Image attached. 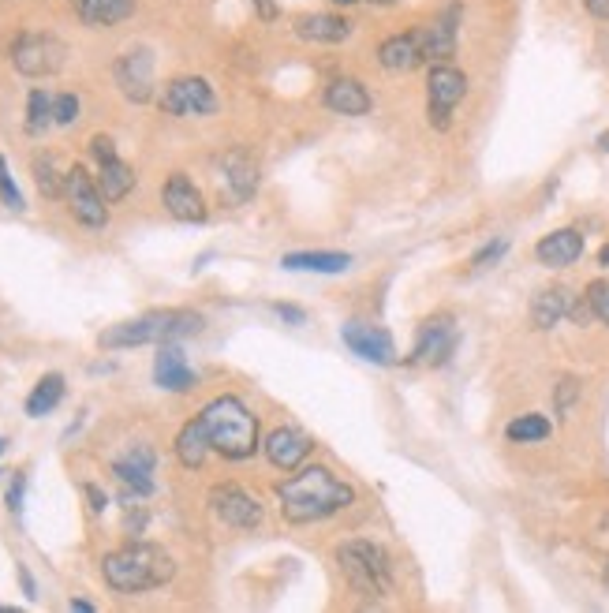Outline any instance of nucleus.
Here are the masks:
<instances>
[{
  "mask_svg": "<svg viewBox=\"0 0 609 613\" xmlns=\"http://www.w3.org/2000/svg\"><path fill=\"white\" fill-rule=\"evenodd\" d=\"M277 498H281V516L288 524H314V520H329L333 513L348 509L355 501V490L340 483L329 468H303L277 486Z\"/></svg>",
  "mask_w": 609,
  "mask_h": 613,
  "instance_id": "nucleus-1",
  "label": "nucleus"
},
{
  "mask_svg": "<svg viewBox=\"0 0 609 613\" xmlns=\"http://www.w3.org/2000/svg\"><path fill=\"white\" fill-rule=\"evenodd\" d=\"M105 584L120 591V595H142V591H157L176 576V561L169 550H161L154 542H128L101 561Z\"/></svg>",
  "mask_w": 609,
  "mask_h": 613,
  "instance_id": "nucleus-2",
  "label": "nucleus"
},
{
  "mask_svg": "<svg viewBox=\"0 0 609 613\" xmlns=\"http://www.w3.org/2000/svg\"><path fill=\"white\" fill-rule=\"evenodd\" d=\"M210 449L225 460H247L258 453V415L240 397H217L199 412Z\"/></svg>",
  "mask_w": 609,
  "mask_h": 613,
  "instance_id": "nucleus-3",
  "label": "nucleus"
},
{
  "mask_svg": "<svg viewBox=\"0 0 609 613\" xmlns=\"http://www.w3.org/2000/svg\"><path fill=\"white\" fill-rule=\"evenodd\" d=\"M202 314L184 311V307H172V311H150L142 318L109 326L98 337V344L105 352H120V348H139V344H169V341H184L202 333Z\"/></svg>",
  "mask_w": 609,
  "mask_h": 613,
  "instance_id": "nucleus-4",
  "label": "nucleus"
},
{
  "mask_svg": "<svg viewBox=\"0 0 609 613\" xmlns=\"http://www.w3.org/2000/svg\"><path fill=\"white\" fill-rule=\"evenodd\" d=\"M337 565L344 572V580L367 595V599H382L393 591V565H389V554L382 546H374L367 539H352L344 542L337 550Z\"/></svg>",
  "mask_w": 609,
  "mask_h": 613,
  "instance_id": "nucleus-5",
  "label": "nucleus"
},
{
  "mask_svg": "<svg viewBox=\"0 0 609 613\" xmlns=\"http://www.w3.org/2000/svg\"><path fill=\"white\" fill-rule=\"evenodd\" d=\"M468 94V75L453 68V64H430L426 75V116H430V128L449 131L453 124V109Z\"/></svg>",
  "mask_w": 609,
  "mask_h": 613,
  "instance_id": "nucleus-6",
  "label": "nucleus"
},
{
  "mask_svg": "<svg viewBox=\"0 0 609 613\" xmlns=\"http://www.w3.org/2000/svg\"><path fill=\"white\" fill-rule=\"evenodd\" d=\"M68 60V45L53 38V34H38L27 30L12 42V64L19 75L27 79H45V75H57Z\"/></svg>",
  "mask_w": 609,
  "mask_h": 613,
  "instance_id": "nucleus-7",
  "label": "nucleus"
},
{
  "mask_svg": "<svg viewBox=\"0 0 609 613\" xmlns=\"http://www.w3.org/2000/svg\"><path fill=\"white\" fill-rule=\"evenodd\" d=\"M64 199H68V210L79 225H86V229H105V225H109V202L101 195L98 180H94L83 165H71L68 169Z\"/></svg>",
  "mask_w": 609,
  "mask_h": 613,
  "instance_id": "nucleus-8",
  "label": "nucleus"
},
{
  "mask_svg": "<svg viewBox=\"0 0 609 613\" xmlns=\"http://www.w3.org/2000/svg\"><path fill=\"white\" fill-rule=\"evenodd\" d=\"M161 113L169 116H210L217 113V94L213 86L199 75H184V79H172L161 94H157Z\"/></svg>",
  "mask_w": 609,
  "mask_h": 613,
  "instance_id": "nucleus-9",
  "label": "nucleus"
},
{
  "mask_svg": "<svg viewBox=\"0 0 609 613\" xmlns=\"http://www.w3.org/2000/svg\"><path fill=\"white\" fill-rule=\"evenodd\" d=\"M113 79L120 94L135 105H146L154 98V53L150 49H128L113 64Z\"/></svg>",
  "mask_w": 609,
  "mask_h": 613,
  "instance_id": "nucleus-10",
  "label": "nucleus"
},
{
  "mask_svg": "<svg viewBox=\"0 0 609 613\" xmlns=\"http://www.w3.org/2000/svg\"><path fill=\"white\" fill-rule=\"evenodd\" d=\"M210 509L213 516L228 524V528H240V531H251L262 524V505H258L243 486L236 483H217L210 490Z\"/></svg>",
  "mask_w": 609,
  "mask_h": 613,
  "instance_id": "nucleus-11",
  "label": "nucleus"
},
{
  "mask_svg": "<svg viewBox=\"0 0 609 613\" xmlns=\"http://www.w3.org/2000/svg\"><path fill=\"white\" fill-rule=\"evenodd\" d=\"M456 23H460V4H449V8H445L434 23L415 27L423 64H449V60H453V53H456Z\"/></svg>",
  "mask_w": 609,
  "mask_h": 613,
  "instance_id": "nucleus-12",
  "label": "nucleus"
},
{
  "mask_svg": "<svg viewBox=\"0 0 609 613\" xmlns=\"http://www.w3.org/2000/svg\"><path fill=\"white\" fill-rule=\"evenodd\" d=\"M453 348H456V322L449 318V314H438V318L423 322V329H419V341H415V352L408 356V363L441 367V363H449Z\"/></svg>",
  "mask_w": 609,
  "mask_h": 613,
  "instance_id": "nucleus-13",
  "label": "nucleus"
},
{
  "mask_svg": "<svg viewBox=\"0 0 609 613\" xmlns=\"http://www.w3.org/2000/svg\"><path fill=\"white\" fill-rule=\"evenodd\" d=\"M154 464L157 453L150 445H131L124 457L113 460V475L128 486V498H150L154 494Z\"/></svg>",
  "mask_w": 609,
  "mask_h": 613,
  "instance_id": "nucleus-14",
  "label": "nucleus"
},
{
  "mask_svg": "<svg viewBox=\"0 0 609 613\" xmlns=\"http://www.w3.org/2000/svg\"><path fill=\"white\" fill-rule=\"evenodd\" d=\"M161 202L176 221H187V225H202L206 221V202H202V191L191 184L187 172H172L165 187H161Z\"/></svg>",
  "mask_w": 609,
  "mask_h": 613,
  "instance_id": "nucleus-15",
  "label": "nucleus"
},
{
  "mask_svg": "<svg viewBox=\"0 0 609 613\" xmlns=\"http://www.w3.org/2000/svg\"><path fill=\"white\" fill-rule=\"evenodd\" d=\"M340 341L352 348L359 359L367 363H397V348H393V337L378 326H363V322H348L340 329Z\"/></svg>",
  "mask_w": 609,
  "mask_h": 613,
  "instance_id": "nucleus-16",
  "label": "nucleus"
},
{
  "mask_svg": "<svg viewBox=\"0 0 609 613\" xmlns=\"http://www.w3.org/2000/svg\"><path fill=\"white\" fill-rule=\"evenodd\" d=\"M262 449H266V460H270L273 468L296 471L299 464L314 453V442L299 427H277L270 438L262 442Z\"/></svg>",
  "mask_w": 609,
  "mask_h": 613,
  "instance_id": "nucleus-17",
  "label": "nucleus"
},
{
  "mask_svg": "<svg viewBox=\"0 0 609 613\" xmlns=\"http://www.w3.org/2000/svg\"><path fill=\"white\" fill-rule=\"evenodd\" d=\"M154 382L161 385L165 393H187V389H195V382H199V374L191 371V363L184 359V352H180V344L176 341L157 344Z\"/></svg>",
  "mask_w": 609,
  "mask_h": 613,
  "instance_id": "nucleus-18",
  "label": "nucleus"
},
{
  "mask_svg": "<svg viewBox=\"0 0 609 613\" xmlns=\"http://www.w3.org/2000/svg\"><path fill=\"white\" fill-rule=\"evenodd\" d=\"M296 38L311 45H340L352 38V23L337 12H307L296 15Z\"/></svg>",
  "mask_w": 609,
  "mask_h": 613,
  "instance_id": "nucleus-19",
  "label": "nucleus"
},
{
  "mask_svg": "<svg viewBox=\"0 0 609 613\" xmlns=\"http://www.w3.org/2000/svg\"><path fill=\"white\" fill-rule=\"evenodd\" d=\"M221 184H225V199L228 202H247L258 191V165L251 161V154L243 150H232V154L221 161Z\"/></svg>",
  "mask_w": 609,
  "mask_h": 613,
  "instance_id": "nucleus-20",
  "label": "nucleus"
},
{
  "mask_svg": "<svg viewBox=\"0 0 609 613\" xmlns=\"http://www.w3.org/2000/svg\"><path fill=\"white\" fill-rule=\"evenodd\" d=\"M583 255V236L576 229H557L550 236H542L539 247H535V258L550 270H565L572 262H580Z\"/></svg>",
  "mask_w": 609,
  "mask_h": 613,
  "instance_id": "nucleus-21",
  "label": "nucleus"
},
{
  "mask_svg": "<svg viewBox=\"0 0 609 613\" xmlns=\"http://www.w3.org/2000/svg\"><path fill=\"white\" fill-rule=\"evenodd\" d=\"M378 60H382L385 72H415L423 64V53H419V38L415 30H404V34H393L378 45Z\"/></svg>",
  "mask_w": 609,
  "mask_h": 613,
  "instance_id": "nucleus-22",
  "label": "nucleus"
},
{
  "mask_svg": "<svg viewBox=\"0 0 609 613\" xmlns=\"http://www.w3.org/2000/svg\"><path fill=\"white\" fill-rule=\"evenodd\" d=\"M370 105L374 101L359 79H333L326 86V109H333L337 116H367Z\"/></svg>",
  "mask_w": 609,
  "mask_h": 613,
  "instance_id": "nucleus-23",
  "label": "nucleus"
},
{
  "mask_svg": "<svg viewBox=\"0 0 609 613\" xmlns=\"http://www.w3.org/2000/svg\"><path fill=\"white\" fill-rule=\"evenodd\" d=\"M284 270H303V273H344L352 266L348 251H292L281 258Z\"/></svg>",
  "mask_w": 609,
  "mask_h": 613,
  "instance_id": "nucleus-24",
  "label": "nucleus"
},
{
  "mask_svg": "<svg viewBox=\"0 0 609 613\" xmlns=\"http://www.w3.org/2000/svg\"><path fill=\"white\" fill-rule=\"evenodd\" d=\"M75 12L86 27H116L135 12V0H75Z\"/></svg>",
  "mask_w": 609,
  "mask_h": 613,
  "instance_id": "nucleus-25",
  "label": "nucleus"
},
{
  "mask_svg": "<svg viewBox=\"0 0 609 613\" xmlns=\"http://www.w3.org/2000/svg\"><path fill=\"white\" fill-rule=\"evenodd\" d=\"M572 292L568 288H542L531 303V322L539 329H553L565 314H572Z\"/></svg>",
  "mask_w": 609,
  "mask_h": 613,
  "instance_id": "nucleus-26",
  "label": "nucleus"
},
{
  "mask_svg": "<svg viewBox=\"0 0 609 613\" xmlns=\"http://www.w3.org/2000/svg\"><path fill=\"white\" fill-rule=\"evenodd\" d=\"M210 453L213 449H210V438H206V427H202V419L195 415V419L176 434V457H180L184 468H202Z\"/></svg>",
  "mask_w": 609,
  "mask_h": 613,
  "instance_id": "nucleus-27",
  "label": "nucleus"
},
{
  "mask_svg": "<svg viewBox=\"0 0 609 613\" xmlns=\"http://www.w3.org/2000/svg\"><path fill=\"white\" fill-rule=\"evenodd\" d=\"M98 187H101V195H105V202L128 199L131 187H135V169L124 165L120 157H116V161H105L98 169Z\"/></svg>",
  "mask_w": 609,
  "mask_h": 613,
  "instance_id": "nucleus-28",
  "label": "nucleus"
},
{
  "mask_svg": "<svg viewBox=\"0 0 609 613\" xmlns=\"http://www.w3.org/2000/svg\"><path fill=\"white\" fill-rule=\"evenodd\" d=\"M64 400V374H45L42 382L34 385V393L27 397V415L30 419H42Z\"/></svg>",
  "mask_w": 609,
  "mask_h": 613,
  "instance_id": "nucleus-29",
  "label": "nucleus"
},
{
  "mask_svg": "<svg viewBox=\"0 0 609 613\" xmlns=\"http://www.w3.org/2000/svg\"><path fill=\"white\" fill-rule=\"evenodd\" d=\"M550 419L539 412H527L520 419H512L509 427H505V438L509 442H520V445H531V442H546L550 438Z\"/></svg>",
  "mask_w": 609,
  "mask_h": 613,
  "instance_id": "nucleus-30",
  "label": "nucleus"
},
{
  "mask_svg": "<svg viewBox=\"0 0 609 613\" xmlns=\"http://www.w3.org/2000/svg\"><path fill=\"white\" fill-rule=\"evenodd\" d=\"M34 184L42 191L45 199H60L64 195V184H68V172L57 169V157H34Z\"/></svg>",
  "mask_w": 609,
  "mask_h": 613,
  "instance_id": "nucleus-31",
  "label": "nucleus"
},
{
  "mask_svg": "<svg viewBox=\"0 0 609 613\" xmlns=\"http://www.w3.org/2000/svg\"><path fill=\"white\" fill-rule=\"evenodd\" d=\"M49 124H57L53 120V94H45L42 86H34L27 98V131L30 135H42V131H49Z\"/></svg>",
  "mask_w": 609,
  "mask_h": 613,
  "instance_id": "nucleus-32",
  "label": "nucleus"
},
{
  "mask_svg": "<svg viewBox=\"0 0 609 613\" xmlns=\"http://www.w3.org/2000/svg\"><path fill=\"white\" fill-rule=\"evenodd\" d=\"M0 202H4L8 210H27V202H23V191L15 187L12 169H8V161H4V157H0Z\"/></svg>",
  "mask_w": 609,
  "mask_h": 613,
  "instance_id": "nucleus-33",
  "label": "nucleus"
},
{
  "mask_svg": "<svg viewBox=\"0 0 609 613\" xmlns=\"http://www.w3.org/2000/svg\"><path fill=\"white\" fill-rule=\"evenodd\" d=\"M583 300L591 303V314H595L598 322H606L609 326V281H591Z\"/></svg>",
  "mask_w": 609,
  "mask_h": 613,
  "instance_id": "nucleus-34",
  "label": "nucleus"
},
{
  "mask_svg": "<svg viewBox=\"0 0 609 613\" xmlns=\"http://www.w3.org/2000/svg\"><path fill=\"white\" fill-rule=\"evenodd\" d=\"M53 120L60 128H68L79 120V98L75 94H53Z\"/></svg>",
  "mask_w": 609,
  "mask_h": 613,
  "instance_id": "nucleus-35",
  "label": "nucleus"
},
{
  "mask_svg": "<svg viewBox=\"0 0 609 613\" xmlns=\"http://www.w3.org/2000/svg\"><path fill=\"white\" fill-rule=\"evenodd\" d=\"M505 251H509V240H490L479 251V255L471 258V266H475V270H486V266H494V262L505 255Z\"/></svg>",
  "mask_w": 609,
  "mask_h": 613,
  "instance_id": "nucleus-36",
  "label": "nucleus"
},
{
  "mask_svg": "<svg viewBox=\"0 0 609 613\" xmlns=\"http://www.w3.org/2000/svg\"><path fill=\"white\" fill-rule=\"evenodd\" d=\"M580 397V382H576V378H561V382H557V415H565L568 408H572V400Z\"/></svg>",
  "mask_w": 609,
  "mask_h": 613,
  "instance_id": "nucleus-37",
  "label": "nucleus"
},
{
  "mask_svg": "<svg viewBox=\"0 0 609 613\" xmlns=\"http://www.w3.org/2000/svg\"><path fill=\"white\" fill-rule=\"evenodd\" d=\"M90 154H94V161H98V165H105V161H116V143L109 139V135H94V139H90Z\"/></svg>",
  "mask_w": 609,
  "mask_h": 613,
  "instance_id": "nucleus-38",
  "label": "nucleus"
},
{
  "mask_svg": "<svg viewBox=\"0 0 609 613\" xmlns=\"http://www.w3.org/2000/svg\"><path fill=\"white\" fill-rule=\"evenodd\" d=\"M23 494H27V475L15 471L12 486H8V509H12V513H23Z\"/></svg>",
  "mask_w": 609,
  "mask_h": 613,
  "instance_id": "nucleus-39",
  "label": "nucleus"
},
{
  "mask_svg": "<svg viewBox=\"0 0 609 613\" xmlns=\"http://www.w3.org/2000/svg\"><path fill=\"white\" fill-rule=\"evenodd\" d=\"M273 311L281 314L284 322H292V326H303V322H307V314L299 311V307H292V303H273Z\"/></svg>",
  "mask_w": 609,
  "mask_h": 613,
  "instance_id": "nucleus-40",
  "label": "nucleus"
},
{
  "mask_svg": "<svg viewBox=\"0 0 609 613\" xmlns=\"http://www.w3.org/2000/svg\"><path fill=\"white\" fill-rule=\"evenodd\" d=\"M83 490H86V498H90V509H94V513H105V505H109V498H105V490H98V486H94V483H86Z\"/></svg>",
  "mask_w": 609,
  "mask_h": 613,
  "instance_id": "nucleus-41",
  "label": "nucleus"
},
{
  "mask_svg": "<svg viewBox=\"0 0 609 613\" xmlns=\"http://www.w3.org/2000/svg\"><path fill=\"white\" fill-rule=\"evenodd\" d=\"M583 8L595 15V19H606L609 23V0H583Z\"/></svg>",
  "mask_w": 609,
  "mask_h": 613,
  "instance_id": "nucleus-42",
  "label": "nucleus"
},
{
  "mask_svg": "<svg viewBox=\"0 0 609 613\" xmlns=\"http://www.w3.org/2000/svg\"><path fill=\"white\" fill-rule=\"evenodd\" d=\"M19 584H23V595H27V599H38V591H34V576L27 572V565H19Z\"/></svg>",
  "mask_w": 609,
  "mask_h": 613,
  "instance_id": "nucleus-43",
  "label": "nucleus"
},
{
  "mask_svg": "<svg viewBox=\"0 0 609 613\" xmlns=\"http://www.w3.org/2000/svg\"><path fill=\"white\" fill-rule=\"evenodd\" d=\"M255 8L262 12V19H277V8H273L270 0H255Z\"/></svg>",
  "mask_w": 609,
  "mask_h": 613,
  "instance_id": "nucleus-44",
  "label": "nucleus"
},
{
  "mask_svg": "<svg viewBox=\"0 0 609 613\" xmlns=\"http://www.w3.org/2000/svg\"><path fill=\"white\" fill-rule=\"evenodd\" d=\"M71 610H75V613H94V606H90L86 599H71Z\"/></svg>",
  "mask_w": 609,
  "mask_h": 613,
  "instance_id": "nucleus-45",
  "label": "nucleus"
},
{
  "mask_svg": "<svg viewBox=\"0 0 609 613\" xmlns=\"http://www.w3.org/2000/svg\"><path fill=\"white\" fill-rule=\"evenodd\" d=\"M598 150H602V154H609V131H602V135H598Z\"/></svg>",
  "mask_w": 609,
  "mask_h": 613,
  "instance_id": "nucleus-46",
  "label": "nucleus"
},
{
  "mask_svg": "<svg viewBox=\"0 0 609 613\" xmlns=\"http://www.w3.org/2000/svg\"><path fill=\"white\" fill-rule=\"evenodd\" d=\"M598 262H602V266H609V247H602V251H598Z\"/></svg>",
  "mask_w": 609,
  "mask_h": 613,
  "instance_id": "nucleus-47",
  "label": "nucleus"
},
{
  "mask_svg": "<svg viewBox=\"0 0 609 613\" xmlns=\"http://www.w3.org/2000/svg\"><path fill=\"white\" fill-rule=\"evenodd\" d=\"M337 8H352V4H359V0H333Z\"/></svg>",
  "mask_w": 609,
  "mask_h": 613,
  "instance_id": "nucleus-48",
  "label": "nucleus"
},
{
  "mask_svg": "<svg viewBox=\"0 0 609 613\" xmlns=\"http://www.w3.org/2000/svg\"><path fill=\"white\" fill-rule=\"evenodd\" d=\"M374 4H397V0H374Z\"/></svg>",
  "mask_w": 609,
  "mask_h": 613,
  "instance_id": "nucleus-49",
  "label": "nucleus"
},
{
  "mask_svg": "<svg viewBox=\"0 0 609 613\" xmlns=\"http://www.w3.org/2000/svg\"><path fill=\"white\" fill-rule=\"evenodd\" d=\"M0 453H4V438H0Z\"/></svg>",
  "mask_w": 609,
  "mask_h": 613,
  "instance_id": "nucleus-50",
  "label": "nucleus"
},
{
  "mask_svg": "<svg viewBox=\"0 0 609 613\" xmlns=\"http://www.w3.org/2000/svg\"><path fill=\"white\" fill-rule=\"evenodd\" d=\"M0 475H4V471H0Z\"/></svg>",
  "mask_w": 609,
  "mask_h": 613,
  "instance_id": "nucleus-51",
  "label": "nucleus"
}]
</instances>
